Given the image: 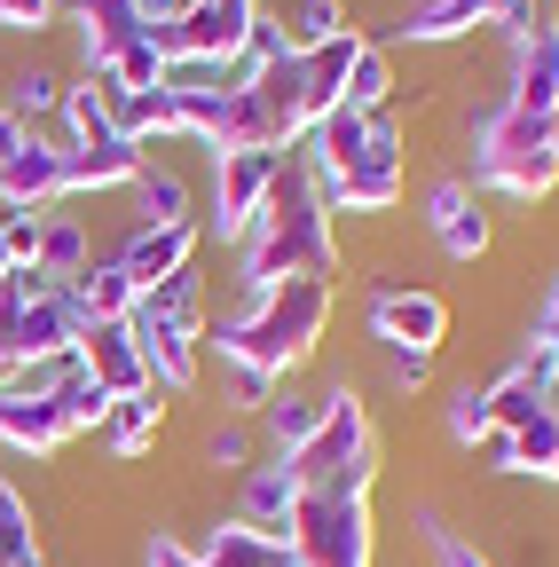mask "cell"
Returning <instances> with one entry per match:
<instances>
[{
    "instance_id": "6da1fadb",
    "label": "cell",
    "mask_w": 559,
    "mask_h": 567,
    "mask_svg": "<svg viewBox=\"0 0 559 567\" xmlns=\"http://www.w3.org/2000/svg\"><path fill=\"white\" fill-rule=\"evenodd\" d=\"M331 276H339L331 205H323L308 158H284L268 205L252 213V229L237 237V284L252 300V292H276V284H331Z\"/></svg>"
},
{
    "instance_id": "7a4b0ae2",
    "label": "cell",
    "mask_w": 559,
    "mask_h": 567,
    "mask_svg": "<svg viewBox=\"0 0 559 567\" xmlns=\"http://www.w3.org/2000/svg\"><path fill=\"white\" fill-rule=\"evenodd\" d=\"M308 174L331 213H394L402 205V126L379 111H323L308 126Z\"/></svg>"
},
{
    "instance_id": "3957f363",
    "label": "cell",
    "mask_w": 559,
    "mask_h": 567,
    "mask_svg": "<svg viewBox=\"0 0 559 567\" xmlns=\"http://www.w3.org/2000/svg\"><path fill=\"white\" fill-rule=\"evenodd\" d=\"M323 323H331V284H276V292H252L237 316H221V331H205V339H214L221 363L292 379L323 347Z\"/></svg>"
},
{
    "instance_id": "277c9868",
    "label": "cell",
    "mask_w": 559,
    "mask_h": 567,
    "mask_svg": "<svg viewBox=\"0 0 559 567\" xmlns=\"http://www.w3.org/2000/svg\"><path fill=\"white\" fill-rule=\"evenodd\" d=\"M473 182L505 197H544L559 189V118L551 111H513L497 103L473 126Z\"/></svg>"
},
{
    "instance_id": "5b68a950",
    "label": "cell",
    "mask_w": 559,
    "mask_h": 567,
    "mask_svg": "<svg viewBox=\"0 0 559 567\" xmlns=\"http://www.w3.org/2000/svg\"><path fill=\"white\" fill-rule=\"evenodd\" d=\"M300 473V488H371L379 481V434H371V410L355 386H331L323 394V425L284 457Z\"/></svg>"
},
{
    "instance_id": "8992f818",
    "label": "cell",
    "mask_w": 559,
    "mask_h": 567,
    "mask_svg": "<svg viewBox=\"0 0 559 567\" xmlns=\"http://www.w3.org/2000/svg\"><path fill=\"white\" fill-rule=\"evenodd\" d=\"M284 551L300 567H371L379 559L371 488H300V513L284 528Z\"/></svg>"
},
{
    "instance_id": "52a82bcc",
    "label": "cell",
    "mask_w": 559,
    "mask_h": 567,
    "mask_svg": "<svg viewBox=\"0 0 559 567\" xmlns=\"http://www.w3.org/2000/svg\"><path fill=\"white\" fill-rule=\"evenodd\" d=\"M276 174H284V151H214V237L221 245H237L252 229Z\"/></svg>"
},
{
    "instance_id": "ba28073f",
    "label": "cell",
    "mask_w": 559,
    "mask_h": 567,
    "mask_svg": "<svg viewBox=\"0 0 559 567\" xmlns=\"http://www.w3.org/2000/svg\"><path fill=\"white\" fill-rule=\"evenodd\" d=\"M371 331L386 339V347H402V354H434L442 339H449V308H442V292H426V284H371Z\"/></svg>"
},
{
    "instance_id": "9c48e42d",
    "label": "cell",
    "mask_w": 559,
    "mask_h": 567,
    "mask_svg": "<svg viewBox=\"0 0 559 567\" xmlns=\"http://www.w3.org/2000/svg\"><path fill=\"white\" fill-rule=\"evenodd\" d=\"M513 111H551L559 118V17L536 9L528 24H513Z\"/></svg>"
},
{
    "instance_id": "30bf717a",
    "label": "cell",
    "mask_w": 559,
    "mask_h": 567,
    "mask_svg": "<svg viewBox=\"0 0 559 567\" xmlns=\"http://www.w3.org/2000/svg\"><path fill=\"white\" fill-rule=\"evenodd\" d=\"M197 221H143V229H134L111 260L126 268V284H134V300H143V292H158V284L166 276H182V268H197Z\"/></svg>"
},
{
    "instance_id": "8fae6325",
    "label": "cell",
    "mask_w": 559,
    "mask_h": 567,
    "mask_svg": "<svg viewBox=\"0 0 559 567\" xmlns=\"http://www.w3.org/2000/svg\"><path fill=\"white\" fill-rule=\"evenodd\" d=\"M536 17V0H417V9L402 17V40H465V32H480V24H528Z\"/></svg>"
},
{
    "instance_id": "7c38bea8",
    "label": "cell",
    "mask_w": 559,
    "mask_h": 567,
    "mask_svg": "<svg viewBox=\"0 0 559 567\" xmlns=\"http://www.w3.org/2000/svg\"><path fill=\"white\" fill-rule=\"evenodd\" d=\"M80 371H87L111 402L151 394V363H143V347H134L126 323H87V331H80Z\"/></svg>"
},
{
    "instance_id": "4fadbf2b",
    "label": "cell",
    "mask_w": 559,
    "mask_h": 567,
    "mask_svg": "<svg viewBox=\"0 0 559 567\" xmlns=\"http://www.w3.org/2000/svg\"><path fill=\"white\" fill-rule=\"evenodd\" d=\"M292 513H300V473H292L284 457H268V465H245V473H237V520H245V528H260V536L284 544Z\"/></svg>"
},
{
    "instance_id": "5bb4252c",
    "label": "cell",
    "mask_w": 559,
    "mask_h": 567,
    "mask_svg": "<svg viewBox=\"0 0 559 567\" xmlns=\"http://www.w3.org/2000/svg\"><path fill=\"white\" fill-rule=\"evenodd\" d=\"M426 229H434V245L449 252V260H480L488 252V213H480V189L473 182H434V197H426Z\"/></svg>"
},
{
    "instance_id": "9a60e30c",
    "label": "cell",
    "mask_w": 559,
    "mask_h": 567,
    "mask_svg": "<svg viewBox=\"0 0 559 567\" xmlns=\"http://www.w3.org/2000/svg\"><path fill=\"white\" fill-rule=\"evenodd\" d=\"M143 166H151V151H143V142H126L118 126H111V134H87V142L63 134V174H72V189H118V182H143Z\"/></svg>"
},
{
    "instance_id": "2e32d148",
    "label": "cell",
    "mask_w": 559,
    "mask_h": 567,
    "mask_svg": "<svg viewBox=\"0 0 559 567\" xmlns=\"http://www.w3.org/2000/svg\"><path fill=\"white\" fill-rule=\"evenodd\" d=\"M0 197H9V205H32V213H48L55 197H72V174H63V142L24 134V151L0 166Z\"/></svg>"
},
{
    "instance_id": "e0dca14e",
    "label": "cell",
    "mask_w": 559,
    "mask_h": 567,
    "mask_svg": "<svg viewBox=\"0 0 559 567\" xmlns=\"http://www.w3.org/2000/svg\"><path fill=\"white\" fill-rule=\"evenodd\" d=\"M134 347H143V363H151V386L166 394H189L197 386V339L205 331H182V323H151V316H126Z\"/></svg>"
},
{
    "instance_id": "ac0fdd59",
    "label": "cell",
    "mask_w": 559,
    "mask_h": 567,
    "mask_svg": "<svg viewBox=\"0 0 559 567\" xmlns=\"http://www.w3.org/2000/svg\"><path fill=\"white\" fill-rule=\"evenodd\" d=\"M0 442L24 450V457H48L72 442V425H63L55 394H0Z\"/></svg>"
},
{
    "instance_id": "d6986e66",
    "label": "cell",
    "mask_w": 559,
    "mask_h": 567,
    "mask_svg": "<svg viewBox=\"0 0 559 567\" xmlns=\"http://www.w3.org/2000/svg\"><path fill=\"white\" fill-rule=\"evenodd\" d=\"M80 48H87V71H103V63H118L134 40H143V9L134 0H80Z\"/></svg>"
},
{
    "instance_id": "ffe728a7",
    "label": "cell",
    "mask_w": 559,
    "mask_h": 567,
    "mask_svg": "<svg viewBox=\"0 0 559 567\" xmlns=\"http://www.w3.org/2000/svg\"><path fill=\"white\" fill-rule=\"evenodd\" d=\"M488 450H497L505 473H536V481H559V410L528 417L520 434H488Z\"/></svg>"
},
{
    "instance_id": "44dd1931",
    "label": "cell",
    "mask_w": 559,
    "mask_h": 567,
    "mask_svg": "<svg viewBox=\"0 0 559 567\" xmlns=\"http://www.w3.org/2000/svg\"><path fill=\"white\" fill-rule=\"evenodd\" d=\"M63 292L80 300V316H87V323H126V316H134V284H126V268H118V260H87V268H80V284H63Z\"/></svg>"
},
{
    "instance_id": "7402d4cb",
    "label": "cell",
    "mask_w": 559,
    "mask_h": 567,
    "mask_svg": "<svg viewBox=\"0 0 559 567\" xmlns=\"http://www.w3.org/2000/svg\"><path fill=\"white\" fill-rule=\"evenodd\" d=\"M260 425H268V442H276V457H292L308 434H315V425H323V394H308V386H276L268 394V410H260Z\"/></svg>"
},
{
    "instance_id": "603a6c76",
    "label": "cell",
    "mask_w": 559,
    "mask_h": 567,
    "mask_svg": "<svg viewBox=\"0 0 559 567\" xmlns=\"http://www.w3.org/2000/svg\"><path fill=\"white\" fill-rule=\"evenodd\" d=\"M158 425H166V402L151 386V394H126V402L103 410V442H111V457H143L158 442Z\"/></svg>"
},
{
    "instance_id": "cb8c5ba5",
    "label": "cell",
    "mask_w": 559,
    "mask_h": 567,
    "mask_svg": "<svg viewBox=\"0 0 559 567\" xmlns=\"http://www.w3.org/2000/svg\"><path fill=\"white\" fill-rule=\"evenodd\" d=\"M268 17L284 24V48L292 55H308V48L339 40V32H355V24H346V0H284V9H268Z\"/></svg>"
},
{
    "instance_id": "d4e9b609",
    "label": "cell",
    "mask_w": 559,
    "mask_h": 567,
    "mask_svg": "<svg viewBox=\"0 0 559 567\" xmlns=\"http://www.w3.org/2000/svg\"><path fill=\"white\" fill-rule=\"evenodd\" d=\"M197 551H205V567H276V559H284V544L260 536V528H245V520H221Z\"/></svg>"
},
{
    "instance_id": "484cf974",
    "label": "cell",
    "mask_w": 559,
    "mask_h": 567,
    "mask_svg": "<svg viewBox=\"0 0 559 567\" xmlns=\"http://www.w3.org/2000/svg\"><path fill=\"white\" fill-rule=\"evenodd\" d=\"M55 410H63V425H72V434H103V410H111V394L80 371V354L72 363H63V379H55Z\"/></svg>"
},
{
    "instance_id": "4316f807",
    "label": "cell",
    "mask_w": 559,
    "mask_h": 567,
    "mask_svg": "<svg viewBox=\"0 0 559 567\" xmlns=\"http://www.w3.org/2000/svg\"><path fill=\"white\" fill-rule=\"evenodd\" d=\"M80 268H87V229L80 221H40V276L48 284H80Z\"/></svg>"
},
{
    "instance_id": "83f0119b",
    "label": "cell",
    "mask_w": 559,
    "mask_h": 567,
    "mask_svg": "<svg viewBox=\"0 0 559 567\" xmlns=\"http://www.w3.org/2000/svg\"><path fill=\"white\" fill-rule=\"evenodd\" d=\"M386 95H394V63H386V48H371L363 40V55H355V71H346V111H363V118H379L386 111Z\"/></svg>"
},
{
    "instance_id": "f1b7e54d",
    "label": "cell",
    "mask_w": 559,
    "mask_h": 567,
    "mask_svg": "<svg viewBox=\"0 0 559 567\" xmlns=\"http://www.w3.org/2000/svg\"><path fill=\"white\" fill-rule=\"evenodd\" d=\"M134 189H143V221H197V213H189V182L174 166H143Z\"/></svg>"
},
{
    "instance_id": "f546056e",
    "label": "cell",
    "mask_w": 559,
    "mask_h": 567,
    "mask_svg": "<svg viewBox=\"0 0 559 567\" xmlns=\"http://www.w3.org/2000/svg\"><path fill=\"white\" fill-rule=\"evenodd\" d=\"M40 544H32V505H24V488L17 481H0V567H17V559H32Z\"/></svg>"
},
{
    "instance_id": "4dcf8cb0",
    "label": "cell",
    "mask_w": 559,
    "mask_h": 567,
    "mask_svg": "<svg viewBox=\"0 0 559 567\" xmlns=\"http://www.w3.org/2000/svg\"><path fill=\"white\" fill-rule=\"evenodd\" d=\"M9 111L17 118H48V111H63V80H55V71H17V95H9Z\"/></svg>"
},
{
    "instance_id": "1f68e13d",
    "label": "cell",
    "mask_w": 559,
    "mask_h": 567,
    "mask_svg": "<svg viewBox=\"0 0 559 567\" xmlns=\"http://www.w3.org/2000/svg\"><path fill=\"white\" fill-rule=\"evenodd\" d=\"M449 434H457V442H488V434H497V425H488V394H480V386H457V394H449Z\"/></svg>"
},
{
    "instance_id": "d6a6232c",
    "label": "cell",
    "mask_w": 559,
    "mask_h": 567,
    "mask_svg": "<svg viewBox=\"0 0 559 567\" xmlns=\"http://www.w3.org/2000/svg\"><path fill=\"white\" fill-rule=\"evenodd\" d=\"M229 371V402L237 410H268V394L284 386V379H268V371H252V363H221Z\"/></svg>"
},
{
    "instance_id": "836d02e7",
    "label": "cell",
    "mask_w": 559,
    "mask_h": 567,
    "mask_svg": "<svg viewBox=\"0 0 559 567\" xmlns=\"http://www.w3.org/2000/svg\"><path fill=\"white\" fill-rule=\"evenodd\" d=\"M205 457H214L221 473H245V465H252V442H245V425H214V442H205Z\"/></svg>"
},
{
    "instance_id": "e575fe53",
    "label": "cell",
    "mask_w": 559,
    "mask_h": 567,
    "mask_svg": "<svg viewBox=\"0 0 559 567\" xmlns=\"http://www.w3.org/2000/svg\"><path fill=\"white\" fill-rule=\"evenodd\" d=\"M55 17V0H0V32H40Z\"/></svg>"
},
{
    "instance_id": "d590c367",
    "label": "cell",
    "mask_w": 559,
    "mask_h": 567,
    "mask_svg": "<svg viewBox=\"0 0 559 567\" xmlns=\"http://www.w3.org/2000/svg\"><path fill=\"white\" fill-rule=\"evenodd\" d=\"M386 371H394V386L410 394V386H426V379H434V354H402V347H386Z\"/></svg>"
},
{
    "instance_id": "8d00e7d4",
    "label": "cell",
    "mask_w": 559,
    "mask_h": 567,
    "mask_svg": "<svg viewBox=\"0 0 559 567\" xmlns=\"http://www.w3.org/2000/svg\"><path fill=\"white\" fill-rule=\"evenodd\" d=\"M143 567H205V551L182 544V536H151V559H143Z\"/></svg>"
},
{
    "instance_id": "74e56055",
    "label": "cell",
    "mask_w": 559,
    "mask_h": 567,
    "mask_svg": "<svg viewBox=\"0 0 559 567\" xmlns=\"http://www.w3.org/2000/svg\"><path fill=\"white\" fill-rule=\"evenodd\" d=\"M536 347H544V354H559V276H551L544 308H536Z\"/></svg>"
},
{
    "instance_id": "f35d334b",
    "label": "cell",
    "mask_w": 559,
    "mask_h": 567,
    "mask_svg": "<svg viewBox=\"0 0 559 567\" xmlns=\"http://www.w3.org/2000/svg\"><path fill=\"white\" fill-rule=\"evenodd\" d=\"M434 559H442V567H488V559H480L465 536H449V528H434Z\"/></svg>"
},
{
    "instance_id": "ab89813d",
    "label": "cell",
    "mask_w": 559,
    "mask_h": 567,
    "mask_svg": "<svg viewBox=\"0 0 559 567\" xmlns=\"http://www.w3.org/2000/svg\"><path fill=\"white\" fill-rule=\"evenodd\" d=\"M134 9H143V32H151V24H182L197 0H134Z\"/></svg>"
},
{
    "instance_id": "60d3db41",
    "label": "cell",
    "mask_w": 559,
    "mask_h": 567,
    "mask_svg": "<svg viewBox=\"0 0 559 567\" xmlns=\"http://www.w3.org/2000/svg\"><path fill=\"white\" fill-rule=\"evenodd\" d=\"M17 151H24V118H17L9 103H0V166H9Z\"/></svg>"
},
{
    "instance_id": "b9f144b4",
    "label": "cell",
    "mask_w": 559,
    "mask_h": 567,
    "mask_svg": "<svg viewBox=\"0 0 559 567\" xmlns=\"http://www.w3.org/2000/svg\"><path fill=\"white\" fill-rule=\"evenodd\" d=\"M17 567H48V559H40V551H32V559H17Z\"/></svg>"
},
{
    "instance_id": "7bdbcfd3",
    "label": "cell",
    "mask_w": 559,
    "mask_h": 567,
    "mask_svg": "<svg viewBox=\"0 0 559 567\" xmlns=\"http://www.w3.org/2000/svg\"><path fill=\"white\" fill-rule=\"evenodd\" d=\"M0 213H9V197H0Z\"/></svg>"
},
{
    "instance_id": "ee69618b",
    "label": "cell",
    "mask_w": 559,
    "mask_h": 567,
    "mask_svg": "<svg viewBox=\"0 0 559 567\" xmlns=\"http://www.w3.org/2000/svg\"><path fill=\"white\" fill-rule=\"evenodd\" d=\"M72 9H80V0H72Z\"/></svg>"
}]
</instances>
